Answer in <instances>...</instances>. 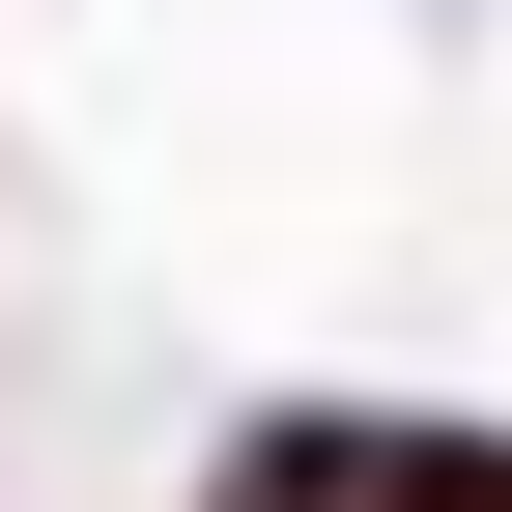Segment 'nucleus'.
<instances>
[{"mask_svg": "<svg viewBox=\"0 0 512 512\" xmlns=\"http://www.w3.org/2000/svg\"><path fill=\"white\" fill-rule=\"evenodd\" d=\"M228 512H512V427H228Z\"/></svg>", "mask_w": 512, "mask_h": 512, "instance_id": "nucleus-1", "label": "nucleus"}]
</instances>
